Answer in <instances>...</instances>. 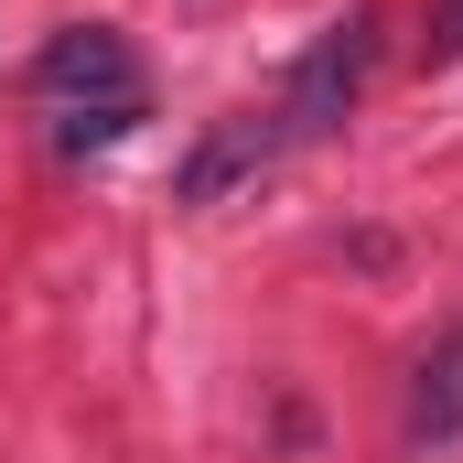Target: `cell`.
Listing matches in <instances>:
<instances>
[{
  "instance_id": "6da1fadb",
  "label": "cell",
  "mask_w": 463,
  "mask_h": 463,
  "mask_svg": "<svg viewBox=\"0 0 463 463\" xmlns=\"http://www.w3.org/2000/svg\"><path fill=\"white\" fill-rule=\"evenodd\" d=\"M43 109H54V151H118L140 118H151V87H140V54L118 43L109 22H65L33 65Z\"/></svg>"
},
{
  "instance_id": "7a4b0ae2",
  "label": "cell",
  "mask_w": 463,
  "mask_h": 463,
  "mask_svg": "<svg viewBox=\"0 0 463 463\" xmlns=\"http://www.w3.org/2000/svg\"><path fill=\"white\" fill-rule=\"evenodd\" d=\"M355 87H366V22H335L302 65H291V98H280V140H324V129H345Z\"/></svg>"
},
{
  "instance_id": "3957f363",
  "label": "cell",
  "mask_w": 463,
  "mask_h": 463,
  "mask_svg": "<svg viewBox=\"0 0 463 463\" xmlns=\"http://www.w3.org/2000/svg\"><path fill=\"white\" fill-rule=\"evenodd\" d=\"M280 151H291V140H280V118H227V129H216V140H205V151L184 162V194H194V205H216L227 184H248V173H269Z\"/></svg>"
},
{
  "instance_id": "277c9868",
  "label": "cell",
  "mask_w": 463,
  "mask_h": 463,
  "mask_svg": "<svg viewBox=\"0 0 463 463\" xmlns=\"http://www.w3.org/2000/svg\"><path fill=\"white\" fill-rule=\"evenodd\" d=\"M410 442H420V453L463 442V324L410 366Z\"/></svg>"
},
{
  "instance_id": "5b68a950",
  "label": "cell",
  "mask_w": 463,
  "mask_h": 463,
  "mask_svg": "<svg viewBox=\"0 0 463 463\" xmlns=\"http://www.w3.org/2000/svg\"><path fill=\"white\" fill-rule=\"evenodd\" d=\"M453 54H463V0H453V22L431 33V65H453Z\"/></svg>"
}]
</instances>
